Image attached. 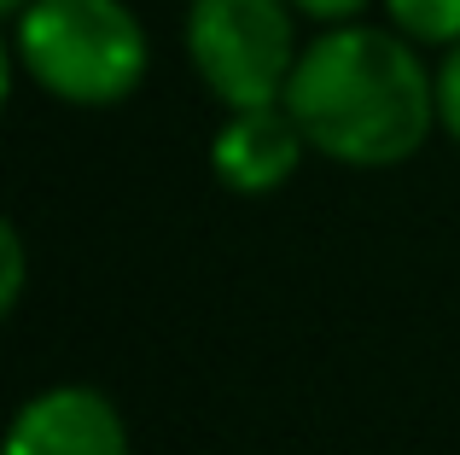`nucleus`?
I'll return each instance as SVG.
<instances>
[{
  "instance_id": "obj_1",
  "label": "nucleus",
  "mask_w": 460,
  "mask_h": 455,
  "mask_svg": "<svg viewBox=\"0 0 460 455\" xmlns=\"http://www.w3.org/2000/svg\"><path fill=\"white\" fill-rule=\"evenodd\" d=\"M280 105L309 152L349 170H391L438 129V70H426L420 47L396 30L332 23L297 53Z\"/></svg>"
},
{
  "instance_id": "obj_2",
  "label": "nucleus",
  "mask_w": 460,
  "mask_h": 455,
  "mask_svg": "<svg viewBox=\"0 0 460 455\" xmlns=\"http://www.w3.org/2000/svg\"><path fill=\"white\" fill-rule=\"evenodd\" d=\"M12 58L65 105H117L146 76V23L128 0H30L12 18Z\"/></svg>"
},
{
  "instance_id": "obj_3",
  "label": "nucleus",
  "mask_w": 460,
  "mask_h": 455,
  "mask_svg": "<svg viewBox=\"0 0 460 455\" xmlns=\"http://www.w3.org/2000/svg\"><path fill=\"white\" fill-rule=\"evenodd\" d=\"M292 18V0H187V58L227 112L286 100L304 53Z\"/></svg>"
},
{
  "instance_id": "obj_4",
  "label": "nucleus",
  "mask_w": 460,
  "mask_h": 455,
  "mask_svg": "<svg viewBox=\"0 0 460 455\" xmlns=\"http://www.w3.org/2000/svg\"><path fill=\"white\" fill-rule=\"evenodd\" d=\"M0 455H128V426L105 391L47 386L12 415Z\"/></svg>"
},
{
  "instance_id": "obj_5",
  "label": "nucleus",
  "mask_w": 460,
  "mask_h": 455,
  "mask_svg": "<svg viewBox=\"0 0 460 455\" xmlns=\"http://www.w3.org/2000/svg\"><path fill=\"white\" fill-rule=\"evenodd\" d=\"M304 152H309V140L292 123L286 105H245V112L222 117V129L210 140V170L227 193L262 199V193H280L292 182Z\"/></svg>"
},
{
  "instance_id": "obj_6",
  "label": "nucleus",
  "mask_w": 460,
  "mask_h": 455,
  "mask_svg": "<svg viewBox=\"0 0 460 455\" xmlns=\"http://www.w3.org/2000/svg\"><path fill=\"white\" fill-rule=\"evenodd\" d=\"M385 18L414 47H443L449 53L460 41V0H385Z\"/></svg>"
},
{
  "instance_id": "obj_7",
  "label": "nucleus",
  "mask_w": 460,
  "mask_h": 455,
  "mask_svg": "<svg viewBox=\"0 0 460 455\" xmlns=\"http://www.w3.org/2000/svg\"><path fill=\"white\" fill-rule=\"evenodd\" d=\"M438 129L460 147V41L443 53V65H438Z\"/></svg>"
},
{
  "instance_id": "obj_8",
  "label": "nucleus",
  "mask_w": 460,
  "mask_h": 455,
  "mask_svg": "<svg viewBox=\"0 0 460 455\" xmlns=\"http://www.w3.org/2000/svg\"><path fill=\"white\" fill-rule=\"evenodd\" d=\"M0 251H6V274H0V309H18V298H23V234L18 228H6L0 234Z\"/></svg>"
},
{
  "instance_id": "obj_9",
  "label": "nucleus",
  "mask_w": 460,
  "mask_h": 455,
  "mask_svg": "<svg viewBox=\"0 0 460 455\" xmlns=\"http://www.w3.org/2000/svg\"><path fill=\"white\" fill-rule=\"evenodd\" d=\"M367 6H373V0H292V12L314 18L321 30H332V23H356Z\"/></svg>"
},
{
  "instance_id": "obj_10",
  "label": "nucleus",
  "mask_w": 460,
  "mask_h": 455,
  "mask_svg": "<svg viewBox=\"0 0 460 455\" xmlns=\"http://www.w3.org/2000/svg\"><path fill=\"white\" fill-rule=\"evenodd\" d=\"M23 6H30V0H0V12H6V18H18Z\"/></svg>"
}]
</instances>
